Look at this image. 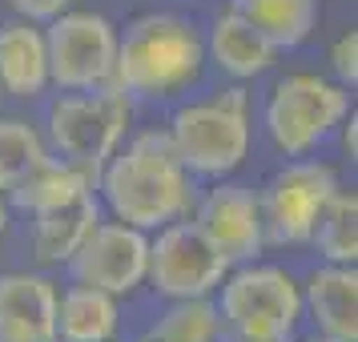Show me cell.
I'll return each mask as SVG.
<instances>
[{"instance_id":"obj_25","label":"cell","mask_w":358,"mask_h":342,"mask_svg":"<svg viewBox=\"0 0 358 342\" xmlns=\"http://www.w3.org/2000/svg\"><path fill=\"white\" fill-rule=\"evenodd\" d=\"M346 149H350V157H355V149H358V129H355V117H350V125H346Z\"/></svg>"},{"instance_id":"obj_23","label":"cell","mask_w":358,"mask_h":342,"mask_svg":"<svg viewBox=\"0 0 358 342\" xmlns=\"http://www.w3.org/2000/svg\"><path fill=\"white\" fill-rule=\"evenodd\" d=\"M330 65H334V73H338L342 85L355 89V81H358V33L355 29L338 36V45H334V52H330Z\"/></svg>"},{"instance_id":"obj_10","label":"cell","mask_w":358,"mask_h":342,"mask_svg":"<svg viewBox=\"0 0 358 342\" xmlns=\"http://www.w3.org/2000/svg\"><path fill=\"white\" fill-rule=\"evenodd\" d=\"M69 262L81 286H97L105 294H129L145 278L149 242L137 226L105 222V226L89 229V238L77 245V254Z\"/></svg>"},{"instance_id":"obj_6","label":"cell","mask_w":358,"mask_h":342,"mask_svg":"<svg viewBox=\"0 0 358 342\" xmlns=\"http://www.w3.org/2000/svg\"><path fill=\"white\" fill-rule=\"evenodd\" d=\"M346 109H350V93L342 85L298 73L274 89L266 105V125L282 153H306L346 117Z\"/></svg>"},{"instance_id":"obj_18","label":"cell","mask_w":358,"mask_h":342,"mask_svg":"<svg viewBox=\"0 0 358 342\" xmlns=\"http://www.w3.org/2000/svg\"><path fill=\"white\" fill-rule=\"evenodd\" d=\"M117 330L113 294L97 286H73L57 302V339L65 342H109Z\"/></svg>"},{"instance_id":"obj_27","label":"cell","mask_w":358,"mask_h":342,"mask_svg":"<svg viewBox=\"0 0 358 342\" xmlns=\"http://www.w3.org/2000/svg\"><path fill=\"white\" fill-rule=\"evenodd\" d=\"M4 222H8V213H4V201H0V238H4Z\"/></svg>"},{"instance_id":"obj_30","label":"cell","mask_w":358,"mask_h":342,"mask_svg":"<svg viewBox=\"0 0 358 342\" xmlns=\"http://www.w3.org/2000/svg\"><path fill=\"white\" fill-rule=\"evenodd\" d=\"M245 342H254V339H245Z\"/></svg>"},{"instance_id":"obj_8","label":"cell","mask_w":358,"mask_h":342,"mask_svg":"<svg viewBox=\"0 0 358 342\" xmlns=\"http://www.w3.org/2000/svg\"><path fill=\"white\" fill-rule=\"evenodd\" d=\"M226 270V254L206 238L197 222H178L157 238V245H149L145 274L169 298H206L213 286H222Z\"/></svg>"},{"instance_id":"obj_26","label":"cell","mask_w":358,"mask_h":342,"mask_svg":"<svg viewBox=\"0 0 358 342\" xmlns=\"http://www.w3.org/2000/svg\"><path fill=\"white\" fill-rule=\"evenodd\" d=\"M0 342H57V339H0Z\"/></svg>"},{"instance_id":"obj_21","label":"cell","mask_w":358,"mask_h":342,"mask_svg":"<svg viewBox=\"0 0 358 342\" xmlns=\"http://www.w3.org/2000/svg\"><path fill=\"white\" fill-rule=\"evenodd\" d=\"M49 153L41 145L33 125L24 121H0V190H13L36 162H45Z\"/></svg>"},{"instance_id":"obj_3","label":"cell","mask_w":358,"mask_h":342,"mask_svg":"<svg viewBox=\"0 0 358 342\" xmlns=\"http://www.w3.org/2000/svg\"><path fill=\"white\" fill-rule=\"evenodd\" d=\"M173 153L194 173H229L238 169L250 149V121H245V93L229 89L217 101L189 105L173 117L169 129Z\"/></svg>"},{"instance_id":"obj_15","label":"cell","mask_w":358,"mask_h":342,"mask_svg":"<svg viewBox=\"0 0 358 342\" xmlns=\"http://www.w3.org/2000/svg\"><path fill=\"white\" fill-rule=\"evenodd\" d=\"M89 190H93V181H89L85 169H77V165H61V162H52V157H45V162H36L33 169L8 190V197H13L17 210L49 213V210H57V206L77 201V197L89 194Z\"/></svg>"},{"instance_id":"obj_16","label":"cell","mask_w":358,"mask_h":342,"mask_svg":"<svg viewBox=\"0 0 358 342\" xmlns=\"http://www.w3.org/2000/svg\"><path fill=\"white\" fill-rule=\"evenodd\" d=\"M234 13L245 17L274 49H298L318 20V0H234Z\"/></svg>"},{"instance_id":"obj_1","label":"cell","mask_w":358,"mask_h":342,"mask_svg":"<svg viewBox=\"0 0 358 342\" xmlns=\"http://www.w3.org/2000/svg\"><path fill=\"white\" fill-rule=\"evenodd\" d=\"M101 190L117 218L137 229L165 226L189 206L185 165L178 162L169 133H141L121 157H113Z\"/></svg>"},{"instance_id":"obj_14","label":"cell","mask_w":358,"mask_h":342,"mask_svg":"<svg viewBox=\"0 0 358 342\" xmlns=\"http://www.w3.org/2000/svg\"><path fill=\"white\" fill-rule=\"evenodd\" d=\"M49 85V57L45 36L29 24L0 29V89L13 97H36Z\"/></svg>"},{"instance_id":"obj_20","label":"cell","mask_w":358,"mask_h":342,"mask_svg":"<svg viewBox=\"0 0 358 342\" xmlns=\"http://www.w3.org/2000/svg\"><path fill=\"white\" fill-rule=\"evenodd\" d=\"M310 242H318V250L330 262L355 266V258H358V197L334 190L330 201L322 206V213H318V222H314Z\"/></svg>"},{"instance_id":"obj_4","label":"cell","mask_w":358,"mask_h":342,"mask_svg":"<svg viewBox=\"0 0 358 342\" xmlns=\"http://www.w3.org/2000/svg\"><path fill=\"white\" fill-rule=\"evenodd\" d=\"M125 125H129V93H121L117 85H101L89 97H61L49 117L52 145L69 157V165L85 169L89 181H97Z\"/></svg>"},{"instance_id":"obj_7","label":"cell","mask_w":358,"mask_h":342,"mask_svg":"<svg viewBox=\"0 0 358 342\" xmlns=\"http://www.w3.org/2000/svg\"><path fill=\"white\" fill-rule=\"evenodd\" d=\"M49 77L65 89H101L113 85L117 33L97 13H61L45 36Z\"/></svg>"},{"instance_id":"obj_12","label":"cell","mask_w":358,"mask_h":342,"mask_svg":"<svg viewBox=\"0 0 358 342\" xmlns=\"http://www.w3.org/2000/svg\"><path fill=\"white\" fill-rule=\"evenodd\" d=\"M0 339H57V290L49 278H0Z\"/></svg>"},{"instance_id":"obj_17","label":"cell","mask_w":358,"mask_h":342,"mask_svg":"<svg viewBox=\"0 0 358 342\" xmlns=\"http://www.w3.org/2000/svg\"><path fill=\"white\" fill-rule=\"evenodd\" d=\"M97 197L93 194H81L77 201H69V206H57L49 213H36L41 222H36V258L41 262H69L77 254V245L89 238V229L97 226Z\"/></svg>"},{"instance_id":"obj_5","label":"cell","mask_w":358,"mask_h":342,"mask_svg":"<svg viewBox=\"0 0 358 342\" xmlns=\"http://www.w3.org/2000/svg\"><path fill=\"white\" fill-rule=\"evenodd\" d=\"M222 314L229 326L254 342H286L302 318V294L274 266H250L234 274L222 290Z\"/></svg>"},{"instance_id":"obj_13","label":"cell","mask_w":358,"mask_h":342,"mask_svg":"<svg viewBox=\"0 0 358 342\" xmlns=\"http://www.w3.org/2000/svg\"><path fill=\"white\" fill-rule=\"evenodd\" d=\"M306 306L326 339L358 342V274L355 266H330L318 270L306 286Z\"/></svg>"},{"instance_id":"obj_22","label":"cell","mask_w":358,"mask_h":342,"mask_svg":"<svg viewBox=\"0 0 358 342\" xmlns=\"http://www.w3.org/2000/svg\"><path fill=\"white\" fill-rule=\"evenodd\" d=\"M153 334H162L169 342H213V334H217V310L206 298H178V306L157 322Z\"/></svg>"},{"instance_id":"obj_19","label":"cell","mask_w":358,"mask_h":342,"mask_svg":"<svg viewBox=\"0 0 358 342\" xmlns=\"http://www.w3.org/2000/svg\"><path fill=\"white\" fill-rule=\"evenodd\" d=\"M210 49H213V61L234 73V77H254L262 69L274 65V45L266 41V36L250 24L245 17H238L234 8H229L226 17H217L213 24V36H210Z\"/></svg>"},{"instance_id":"obj_2","label":"cell","mask_w":358,"mask_h":342,"mask_svg":"<svg viewBox=\"0 0 358 342\" xmlns=\"http://www.w3.org/2000/svg\"><path fill=\"white\" fill-rule=\"evenodd\" d=\"M201 69V41L178 17H141L113 57V85L133 97H169Z\"/></svg>"},{"instance_id":"obj_24","label":"cell","mask_w":358,"mask_h":342,"mask_svg":"<svg viewBox=\"0 0 358 342\" xmlns=\"http://www.w3.org/2000/svg\"><path fill=\"white\" fill-rule=\"evenodd\" d=\"M69 4L73 0H13V8L29 20H52V17H61Z\"/></svg>"},{"instance_id":"obj_11","label":"cell","mask_w":358,"mask_h":342,"mask_svg":"<svg viewBox=\"0 0 358 342\" xmlns=\"http://www.w3.org/2000/svg\"><path fill=\"white\" fill-rule=\"evenodd\" d=\"M197 226L206 229L226 262H250L262 250V206L245 185H217L197 213Z\"/></svg>"},{"instance_id":"obj_9","label":"cell","mask_w":358,"mask_h":342,"mask_svg":"<svg viewBox=\"0 0 358 342\" xmlns=\"http://www.w3.org/2000/svg\"><path fill=\"white\" fill-rule=\"evenodd\" d=\"M338 190V173L330 165L318 162H298L286 165L266 194V218H262V234L278 245H298L310 242L314 222L322 206L330 201V194Z\"/></svg>"},{"instance_id":"obj_29","label":"cell","mask_w":358,"mask_h":342,"mask_svg":"<svg viewBox=\"0 0 358 342\" xmlns=\"http://www.w3.org/2000/svg\"><path fill=\"white\" fill-rule=\"evenodd\" d=\"M310 342H338V339H310Z\"/></svg>"},{"instance_id":"obj_28","label":"cell","mask_w":358,"mask_h":342,"mask_svg":"<svg viewBox=\"0 0 358 342\" xmlns=\"http://www.w3.org/2000/svg\"><path fill=\"white\" fill-rule=\"evenodd\" d=\"M141 342H169V339H162V334H149V339H141Z\"/></svg>"}]
</instances>
